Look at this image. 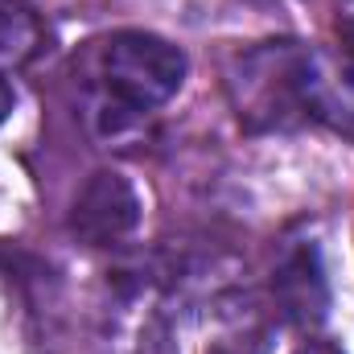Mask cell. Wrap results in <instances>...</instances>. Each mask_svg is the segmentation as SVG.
I'll use <instances>...</instances> for the list:
<instances>
[{
	"label": "cell",
	"instance_id": "obj_1",
	"mask_svg": "<svg viewBox=\"0 0 354 354\" xmlns=\"http://www.w3.org/2000/svg\"><path fill=\"white\" fill-rule=\"evenodd\" d=\"M185 83V54L174 41L124 29L95 46L91 58V115L103 132H124L140 115L169 103Z\"/></svg>",
	"mask_w": 354,
	"mask_h": 354
},
{
	"label": "cell",
	"instance_id": "obj_2",
	"mask_svg": "<svg viewBox=\"0 0 354 354\" xmlns=\"http://www.w3.org/2000/svg\"><path fill=\"white\" fill-rule=\"evenodd\" d=\"M301 41H264L231 62L227 91L239 124L248 128H288L301 111Z\"/></svg>",
	"mask_w": 354,
	"mask_h": 354
},
{
	"label": "cell",
	"instance_id": "obj_3",
	"mask_svg": "<svg viewBox=\"0 0 354 354\" xmlns=\"http://www.w3.org/2000/svg\"><path fill=\"white\" fill-rule=\"evenodd\" d=\"M140 223V198L132 189V181L115 169H99L87 177V185L79 189L75 206H71V235L87 248H115L124 243Z\"/></svg>",
	"mask_w": 354,
	"mask_h": 354
},
{
	"label": "cell",
	"instance_id": "obj_4",
	"mask_svg": "<svg viewBox=\"0 0 354 354\" xmlns=\"http://www.w3.org/2000/svg\"><path fill=\"white\" fill-rule=\"evenodd\" d=\"M301 111L322 120L326 128L354 140V62L334 58L326 50L305 46L301 54Z\"/></svg>",
	"mask_w": 354,
	"mask_h": 354
},
{
	"label": "cell",
	"instance_id": "obj_5",
	"mask_svg": "<svg viewBox=\"0 0 354 354\" xmlns=\"http://www.w3.org/2000/svg\"><path fill=\"white\" fill-rule=\"evenodd\" d=\"M272 301L276 313L288 317L301 330H317L330 313V280L317 243H297L272 276Z\"/></svg>",
	"mask_w": 354,
	"mask_h": 354
},
{
	"label": "cell",
	"instance_id": "obj_6",
	"mask_svg": "<svg viewBox=\"0 0 354 354\" xmlns=\"http://www.w3.org/2000/svg\"><path fill=\"white\" fill-rule=\"evenodd\" d=\"M272 317L256 292H227L210 309L206 354H268Z\"/></svg>",
	"mask_w": 354,
	"mask_h": 354
},
{
	"label": "cell",
	"instance_id": "obj_7",
	"mask_svg": "<svg viewBox=\"0 0 354 354\" xmlns=\"http://www.w3.org/2000/svg\"><path fill=\"white\" fill-rule=\"evenodd\" d=\"M37 37H41V29H37L33 12L12 0H0V58L4 62L29 58L37 50Z\"/></svg>",
	"mask_w": 354,
	"mask_h": 354
},
{
	"label": "cell",
	"instance_id": "obj_8",
	"mask_svg": "<svg viewBox=\"0 0 354 354\" xmlns=\"http://www.w3.org/2000/svg\"><path fill=\"white\" fill-rule=\"evenodd\" d=\"M292 354H346V351L334 346V342H326V338H313V342H301Z\"/></svg>",
	"mask_w": 354,
	"mask_h": 354
},
{
	"label": "cell",
	"instance_id": "obj_9",
	"mask_svg": "<svg viewBox=\"0 0 354 354\" xmlns=\"http://www.w3.org/2000/svg\"><path fill=\"white\" fill-rule=\"evenodd\" d=\"M12 107H17V95H12V87H8V79L0 75V124L12 115Z\"/></svg>",
	"mask_w": 354,
	"mask_h": 354
},
{
	"label": "cell",
	"instance_id": "obj_10",
	"mask_svg": "<svg viewBox=\"0 0 354 354\" xmlns=\"http://www.w3.org/2000/svg\"><path fill=\"white\" fill-rule=\"evenodd\" d=\"M342 50H346V58L354 62V17L342 21Z\"/></svg>",
	"mask_w": 354,
	"mask_h": 354
}]
</instances>
